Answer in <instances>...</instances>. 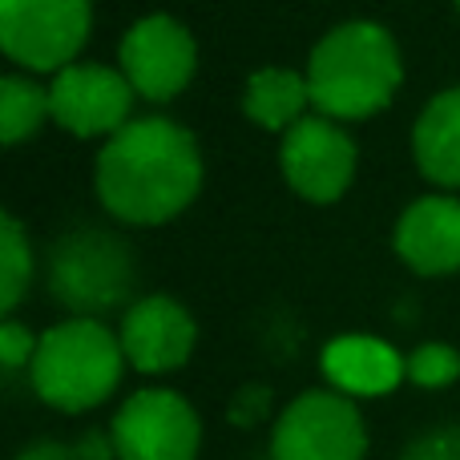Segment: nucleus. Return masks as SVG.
Here are the masks:
<instances>
[{"label": "nucleus", "mask_w": 460, "mask_h": 460, "mask_svg": "<svg viewBox=\"0 0 460 460\" xmlns=\"http://www.w3.org/2000/svg\"><path fill=\"white\" fill-rule=\"evenodd\" d=\"M400 262L424 279H445L460 270V199L424 194L408 202L392 230Z\"/></svg>", "instance_id": "nucleus-12"}, {"label": "nucleus", "mask_w": 460, "mask_h": 460, "mask_svg": "<svg viewBox=\"0 0 460 460\" xmlns=\"http://www.w3.org/2000/svg\"><path fill=\"white\" fill-rule=\"evenodd\" d=\"M53 295L73 307V315H102L118 307L134 287V259L113 234L102 230H77L61 238L53 251V270H49Z\"/></svg>", "instance_id": "nucleus-7"}, {"label": "nucleus", "mask_w": 460, "mask_h": 460, "mask_svg": "<svg viewBox=\"0 0 460 460\" xmlns=\"http://www.w3.org/2000/svg\"><path fill=\"white\" fill-rule=\"evenodd\" d=\"M456 13H460V0H456Z\"/></svg>", "instance_id": "nucleus-22"}, {"label": "nucleus", "mask_w": 460, "mask_h": 460, "mask_svg": "<svg viewBox=\"0 0 460 460\" xmlns=\"http://www.w3.org/2000/svg\"><path fill=\"white\" fill-rule=\"evenodd\" d=\"M134 85L118 65L73 61L49 77V110L53 121L73 137H113L134 121Z\"/></svg>", "instance_id": "nucleus-10"}, {"label": "nucleus", "mask_w": 460, "mask_h": 460, "mask_svg": "<svg viewBox=\"0 0 460 460\" xmlns=\"http://www.w3.org/2000/svg\"><path fill=\"white\" fill-rule=\"evenodd\" d=\"M45 121H53L49 85H40L32 73H4L0 81V142L8 150L32 142Z\"/></svg>", "instance_id": "nucleus-16"}, {"label": "nucleus", "mask_w": 460, "mask_h": 460, "mask_svg": "<svg viewBox=\"0 0 460 460\" xmlns=\"http://www.w3.org/2000/svg\"><path fill=\"white\" fill-rule=\"evenodd\" d=\"M202 150L174 118H134L105 137L93 190L105 215L126 226H166L194 207L202 190Z\"/></svg>", "instance_id": "nucleus-1"}, {"label": "nucleus", "mask_w": 460, "mask_h": 460, "mask_svg": "<svg viewBox=\"0 0 460 460\" xmlns=\"http://www.w3.org/2000/svg\"><path fill=\"white\" fill-rule=\"evenodd\" d=\"M89 29L93 0H0V49L32 77H53L77 61Z\"/></svg>", "instance_id": "nucleus-4"}, {"label": "nucleus", "mask_w": 460, "mask_h": 460, "mask_svg": "<svg viewBox=\"0 0 460 460\" xmlns=\"http://www.w3.org/2000/svg\"><path fill=\"white\" fill-rule=\"evenodd\" d=\"M16 460H77V453L65 445H53V440H37V445H29Z\"/></svg>", "instance_id": "nucleus-21"}, {"label": "nucleus", "mask_w": 460, "mask_h": 460, "mask_svg": "<svg viewBox=\"0 0 460 460\" xmlns=\"http://www.w3.org/2000/svg\"><path fill=\"white\" fill-rule=\"evenodd\" d=\"M32 283V246L13 215L0 218V311L13 315Z\"/></svg>", "instance_id": "nucleus-17"}, {"label": "nucleus", "mask_w": 460, "mask_h": 460, "mask_svg": "<svg viewBox=\"0 0 460 460\" xmlns=\"http://www.w3.org/2000/svg\"><path fill=\"white\" fill-rule=\"evenodd\" d=\"M311 110L335 121H367L396 102L404 57L384 24L343 21L315 40L307 57Z\"/></svg>", "instance_id": "nucleus-2"}, {"label": "nucleus", "mask_w": 460, "mask_h": 460, "mask_svg": "<svg viewBox=\"0 0 460 460\" xmlns=\"http://www.w3.org/2000/svg\"><path fill=\"white\" fill-rule=\"evenodd\" d=\"M327 388L351 400L392 396L408 380V356H400L380 335H335L319 356Z\"/></svg>", "instance_id": "nucleus-13"}, {"label": "nucleus", "mask_w": 460, "mask_h": 460, "mask_svg": "<svg viewBox=\"0 0 460 460\" xmlns=\"http://www.w3.org/2000/svg\"><path fill=\"white\" fill-rule=\"evenodd\" d=\"M118 69L129 77L142 102H174L199 73V45L194 32L178 16L150 13L129 24L118 45Z\"/></svg>", "instance_id": "nucleus-9"}, {"label": "nucleus", "mask_w": 460, "mask_h": 460, "mask_svg": "<svg viewBox=\"0 0 460 460\" xmlns=\"http://www.w3.org/2000/svg\"><path fill=\"white\" fill-rule=\"evenodd\" d=\"M356 166H359L356 137L343 129V121L323 118V113H307L279 142L283 182L311 207L340 202L356 182Z\"/></svg>", "instance_id": "nucleus-6"}, {"label": "nucleus", "mask_w": 460, "mask_h": 460, "mask_svg": "<svg viewBox=\"0 0 460 460\" xmlns=\"http://www.w3.org/2000/svg\"><path fill=\"white\" fill-rule=\"evenodd\" d=\"M37 340H40V335H32L29 327L21 323V319L4 315V323H0V364H4V372H8V376L32 364Z\"/></svg>", "instance_id": "nucleus-20"}, {"label": "nucleus", "mask_w": 460, "mask_h": 460, "mask_svg": "<svg viewBox=\"0 0 460 460\" xmlns=\"http://www.w3.org/2000/svg\"><path fill=\"white\" fill-rule=\"evenodd\" d=\"M270 460H367L359 400L335 388L295 396L270 429Z\"/></svg>", "instance_id": "nucleus-5"}, {"label": "nucleus", "mask_w": 460, "mask_h": 460, "mask_svg": "<svg viewBox=\"0 0 460 460\" xmlns=\"http://www.w3.org/2000/svg\"><path fill=\"white\" fill-rule=\"evenodd\" d=\"M311 110V89L307 73L283 69V65H267V69L251 73L243 89V113L246 121H254L259 129L270 134H287L291 126H299Z\"/></svg>", "instance_id": "nucleus-15"}, {"label": "nucleus", "mask_w": 460, "mask_h": 460, "mask_svg": "<svg viewBox=\"0 0 460 460\" xmlns=\"http://www.w3.org/2000/svg\"><path fill=\"white\" fill-rule=\"evenodd\" d=\"M400 460H460V424H437L408 440Z\"/></svg>", "instance_id": "nucleus-19"}, {"label": "nucleus", "mask_w": 460, "mask_h": 460, "mask_svg": "<svg viewBox=\"0 0 460 460\" xmlns=\"http://www.w3.org/2000/svg\"><path fill=\"white\" fill-rule=\"evenodd\" d=\"M129 359L121 335L93 315H69L40 332L29 364V380L40 404L81 416L102 408L118 392Z\"/></svg>", "instance_id": "nucleus-3"}, {"label": "nucleus", "mask_w": 460, "mask_h": 460, "mask_svg": "<svg viewBox=\"0 0 460 460\" xmlns=\"http://www.w3.org/2000/svg\"><path fill=\"white\" fill-rule=\"evenodd\" d=\"M412 162L432 186L460 190V85L440 89L412 126Z\"/></svg>", "instance_id": "nucleus-14"}, {"label": "nucleus", "mask_w": 460, "mask_h": 460, "mask_svg": "<svg viewBox=\"0 0 460 460\" xmlns=\"http://www.w3.org/2000/svg\"><path fill=\"white\" fill-rule=\"evenodd\" d=\"M118 460H199L202 420L186 396L170 388H137L110 424Z\"/></svg>", "instance_id": "nucleus-8"}, {"label": "nucleus", "mask_w": 460, "mask_h": 460, "mask_svg": "<svg viewBox=\"0 0 460 460\" xmlns=\"http://www.w3.org/2000/svg\"><path fill=\"white\" fill-rule=\"evenodd\" d=\"M460 380V351L453 343H420L408 351V384L424 392H440Z\"/></svg>", "instance_id": "nucleus-18"}, {"label": "nucleus", "mask_w": 460, "mask_h": 460, "mask_svg": "<svg viewBox=\"0 0 460 460\" xmlns=\"http://www.w3.org/2000/svg\"><path fill=\"white\" fill-rule=\"evenodd\" d=\"M121 348L134 372L166 376L186 367L199 343V323L174 295H142L121 315Z\"/></svg>", "instance_id": "nucleus-11"}]
</instances>
